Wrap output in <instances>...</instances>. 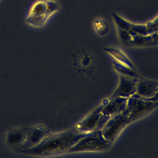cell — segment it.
<instances>
[{
	"mask_svg": "<svg viewBox=\"0 0 158 158\" xmlns=\"http://www.w3.org/2000/svg\"><path fill=\"white\" fill-rule=\"evenodd\" d=\"M93 27L95 32L101 36H106L110 30L109 23L104 19L101 18L96 19L94 20Z\"/></svg>",
	"mask_w": 158,
	"mask_h": 158,
	"instance_id": "15",
	"label": "cell"
},
{
	"mask_svg": "<svg viewBox=\"0 0 158 158\" xmlns=\"http://www.w3.org/2000/svg\"><path fill=\"white\" fill-rule=\"evenodd\" d=\"M121 43L128 48H151L158 46V31L148 35L133 34L127 31L117 30Z\"/></svg>",
	"mask_w": 158,
	"mask_h": 158,
	"instance_id": "7",
	"label": "cell"
},
{
	"mask_svg": "<svg viewBox=\"0 0 158 158\" xmlns=\"http://www.w3.org/2000/svg\"><path fill=\"white\" fill-rule=\"evenodd\" d=\"M86 133L77 131L74 127L56 133H49L36 146L20 153L35 157H51L67 153Z\"/></svg>",
	"mask_w": 158,
	"mask_h": 158,
	"instance_id": "1",
	"label": "cell"
},
{
	"mask_svg": "<svg viewBox=\"0 0 158 158\" xmlns=\"http://www.w3.org/2000/svg\"><path fill=\"white\" fill-rule=\"evenodd\" d=\"M112 144L104 137L101 130H94L86 133L67 153L106 151L112 147Z\"/></svg>",
	"mask_w": 158,
	"mask_h": 158,
	"instance_id": "3",
	"label": "cell"
},
{
	"mask_svg": "<svg viewBox=\"0 0 158 158\" xmlns=\"http://www.w3.org/2000/svg\"><path fill=\"white\" fill-rule=\"evenodd\" d=\"M29 127H18L9 130L4 136L5 146L10 150L20 152L24 149L28 138Z\"/></svg>",
	"mask_w": 158,
	"mask_h": 158,
	"instance_id": "9",
	"label": "cell"
},
{
	"mask_svg": "<svg viewBox=\"0 0 158 158\" xmlns=\"http://www.w3.org/2000/svg\"><path fill=\"white\" fill-rule=\"evenodd\" d=\"M57 0H35L29 7L25 23L33 28H42L60 9Z\"/></svg>",
	"mask_w": 158,
	"mask_h": 158,
	"instance_id": "2",
	"label": "cell"
},
{
	"mask_svg": "<svg viewBox=\"0 0 158 158\" xmlns=\"http://www.w3.org/2000/svg\"><path fill=\"white\" fill-rule=\"evenodd\" d=\"M112 15L117 30L143 36L151 35L158 31V15L152 20L143 23L131 22L115 12L112 13Z\"/></svg>",
	"mask_w": 158,
	"mask_h": 158,
	"instance_id": "4",
	"label": "cell"
},
{
	"mask_svg": "<svg viewBox=\"0 0 158 158\" xmlns=\"http://www.w3.org/2000/svg\"><path fill=\"white\" fill-rule=\"evenodd\" d=\"M158 107V102L146 100L135 94L128 98L126 109L131 123L144 118Z\"/></svg>",
	"mask_w": 158,
	"mask_h": 158,
	"instance_id": "5",
	"label": "cell"
},
{
	"mask_svg": "<svg viewBox=\"0 0 158 158\" xmlns=\"http://www.w3.org/2000/svg\"><path fill=\"white\" fill-rule=\"evenodd\" d=\"M118 84L109 98L117 97L128 98L136 93V85L139 78L118 74Z\"/></svg>",
	"mask_w": 158,
	"mask_h": 158,
	"instance_id": "10",
	"label": "cell"
},
{
	"mask_svg": "<svg viewBox=\"0 0 158 158\" xmlns=\"http://www.w3.org/2000/svg\"><path fill=\"white\" fill-rule=\"evenodd\" d=\"M131 123L128 113L125 108L124 110L110 118L101 129L104 137L113 143L123 129Z\"/></svg>",
	"mask_w": 158,
	"mask_h": 158,
	"instance_id": "6",
	"label": "cell"
},
{
	"mask_svg": "<svg viewBox=\"0 0 158 158\" xmlns=\"http://www.w3.org/2000/svg\"><path fill=\"white\" fill-rule=\"evenodd\" d=\"M113 67L115 70L120 75L135 77V78H139L140 76L136 70H133L126 65H124L122 64H120L115 60L113 61Z\"/></svg>",
	"mask_w": 158,
	"mask_h": 158,
	"instance_id": "14",
	"label": "cell"
},
{
	"mask_svg": "<svg viewBox=\"0 0 158 158\" xmlns=\"http://www.w3.org/2000/svg\"><path fill=\"white\" fill-rule=\"evenodd\" d=\"M103 50L109 56H110L114 59V60L126 65L133 70H136L133 62L122 50L114 47L104 48H103Z\"/></svg>",
	"mask_w": 158,
	"mask_h": 158,
	"instance_id": "13",
	"label": "cell"
},
{
	"mask_svg": "<svg viewBox=\"0 0 158 158\" xmlns=\"http://www.w3.org/2000/svg\"><path fill=\"white\" fill-rule=\"evenodd\" d=\"M1 1H2V0H0V2H1Z\"/></svg>",
	"mask_w": 158,
	"mask_h": 158,
	"instance_id": "17",
	"label": "cell"
},
{
	"mask_svg": "<svg viewBox=\"0 0 158 158\" xmlns=\"http://www.w3.org/2000/svg\"><path fill=\"white\" fill-rule=\"evenodd\" d=\"M146 100H148V101H154V102H158V91L156 93V94L152 96V98H147V99H145Z\"/></svg>",
	"mask_w": 158,
	"mask_h": 158,
	"instance_id": "16",
	"label": "cell"
},
{
	"mask_svg": "<svg viewBox=\"0 0 158 158\" xmlns=\"http://www.w3.org/2000/svg\"><path fill=\"white\" fill-rule=\"evenodd\" d=\"M128 98L117 97L106 99L103 104L101 117L95 130H101L105 123L112 117L124 110L127 107Z\"/></svg>",
	"mask_w": 158,
	"mask_h": 158,
	"instance_id": "8",
	"label": "cell"
},
{
	"mask_svg": "<svg viewBox=\"0 0 158 158\" xmlns=\"http://www.w3.org/2000/svg\"><path fill=\"white\" fill-rule=\"evenodd\" d=\"M102 107L103 104L98 106L84 118L76 123L74 128L78 132L83 133H88L94 130L100 118Z\"/></svg>",
	"mask_w": 158,
	"mask_h": 158,
	"instance_id": "11",
	"label": "cell"
},
{
	"mask_svg": "<svg viewBox=\"0 0 158 158\" xmlns=\"http://www.w3.org/2000/svg\"><path fill=\"white\" fill-rule=\"evenodd\" d=\"M158 91V80H149L142 77L138 78L136 94L141 98L147 99L154 96Z\"/></svg>",
	"mask_w": 158,
	"mask_h": 158,
	"instance_id": "12",
	"label": "cell"
}]
</instances>
